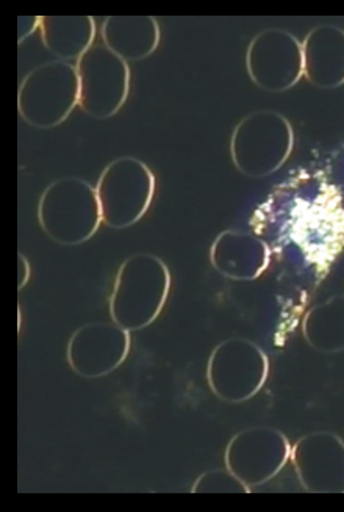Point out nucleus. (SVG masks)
Listing matches in <instances>:
<instances>
[{
	"mask_svg": "<svg viewBox=\"0 0 344 512\" xmlns=\"http://www.w3.org/2000/svg\"><path fill=\"white\" fill-rule=\"evenodd\" d=\"M293 127L274 110H258L241 119L233 130V163L248 176H266L284 165L293 149Z\"/></svg>",
	"mask_w": 344,
	"mask_h": 512,
	"instance_id": "nucleus-1",
	"label": "nucleus"
},
{
	"mask_svg": "<svg viewBox=\"0 0 344 512\" xmlns=\"http://www.w3.org/2000/svg\"><path fill=\"white\" fill-rule=\"evenodd\" d=\"M76 66L54 60L27 74L18 94L19 115L30 126L51 129L63 123L79 105Z\"/></svg>",
	"mask_w": 344,
	"mask_h": 512,
	"instance_id": "nucleus-2",
	"label": "nucleus"
},
{
	"mask_svg": "<svg viewBox=\"0 0 344 512\" xmlns=\"http://www.w3.org/2000/svg\"><path fill=\"white\" fill-rule=\"evenodd\" d=\"M168 290V270L160 260L151 256L127 260L113 292V318L126 329L149 325L162 311Z\"/></svg>",
	"mask_w": 344,
	"mask_h": 512,
	"instance_id": "nucleus-3",
	"label": "nucleus"
},
{
	"mask_svg": "<svg viewBox=\"0 0 344 512\" xmlns=\"http://www.w3.org/2000/svg\"><path fill=\"white\" fill-rule=\"evenodd\" d=\"M76 69L80 109L96 119L115 116L129 98V63L104 43H94L77 60Z\"/></svg>",
	"mask_w": 344,
	"mask_h": 512,
	"instance_id": "nucleus-4",
	"label": "nucleus"
},
{
	"mask_svg": "<svg viewBox=\"0 0 344 512\" xmlns=\"http://www.w3.org/2000/svg\"><path fill=\"white\" fill-rule=\"evenodd\" d=\"M43 228L54 240L76 245L90 238L101 221V206L90 185L76 179L55 182L41 199Z\"/></svg>",
	"mask_w": 344,
	"mask_h": 512,
	"instance_id": "nucleus-5",
	"label": "nucleus"
},
{
	"mask_svg": "<svg viewBox=\"0 0 344 512\" xmlns=\"http://www.w3.org/2000/svg\"><path fill=\"white\" fill-rule=\"evenodd\" d=\"M96 193L102 220L115 228H126L140 220L151 204L154 176L140 160L124 157L105 168Z\"/></svg>",
	"mask_w": 344,
	"mask_h": 512,
	"instance_id": "nucleus-6",
	"label": "nucleus"
},
{
	"mask_svg": "<svg viewBox=\"0 0 344 512\" xmlns=\"http://www.w3.org/2000/svg\"><path fill=\"white\" fill-rule=\"evenodd\" d=\"M249 77L269 93L290 90L304 77L302 43L284 30H265L249 44L246 54Z\"/></svg>",
	"mask_w": 344,
	"mask_h": 512,
	"instance_id": "nucleus-7",
	"label": "nucleus"
},
{
	"mask_svg": "<svg viewBox=\"0 0 344 512\" xmlns=\"http://www.w3.org/2000/svg\"><path fill=\"white\" fill-rule=\"evenodd\" d=\"M304 76L318 88H337L344 83V30L319 26L302 43Z\"/></svg>",
	"mask_w": 344,
	"mask_h": 512,
	"instance_id": "nucleus-8",
	"label": "nucleus"
},
{
	"mask_svg": "<svg viewBox=\"0 0 344 512\" xmlns=\"http://www.w3.org/2000/svg\"><path fill=\"white\" fill-rule=\"evenodd\" d=\"M212 262L229 278L254 279L268 264V249L252 235L226 232L213 245Z\"/></svg>",
	"mask_w": 344,
	"mask_h": 512,
	"instance_id": "nucleus-9",
	"label": "nucleus"
},
{
	"mask_svg": "<svg viewBox=\"0 0 344 512\" xmlns=\"http://www.w3.org/2000/svg\"><path fill=\"white\" fill-rule=\"evenodd\" d=\"M101 35L102 43L126 62L149 57L160 43V27L154 18H108Z\"/></svg>",
	"mask_w": 344,
	"mask_h": 512,
	"instance_id": "nucleus-10",
	"label": "nucleus"
},
{
	"mask_svg": "<svg viewBox=\"0 0 344 512\" xmlns=\"http://www.w3.org/2000/svg\"><path fill=\"white\" fill-rule=\"evenodd\" d=\"M44 46L61 62L79 60L94 44L93 18H40Z\"/></svg>",
	"mask_w": 344,
	"mask_h": 512,
	"instance_id": "nucleus-11",
	"label": "nucleus"
},
{
	"mask_svg": "<svg viewBox=\"0 0 344 512\" xmlns=\"http://www.w3.org/2000/svg\"><path fill=\"white\" fill-rule=\"evenodd\" d=\"M304 331L313 347L326 350L344 347L343 298H335L310 312L305 320Z\"/></svg>",
	"mask_w": 344,
	"mask_h": 512,
	"instance_id": "nucleus-12",
	"label": "nucleus"
}]
</instances>
